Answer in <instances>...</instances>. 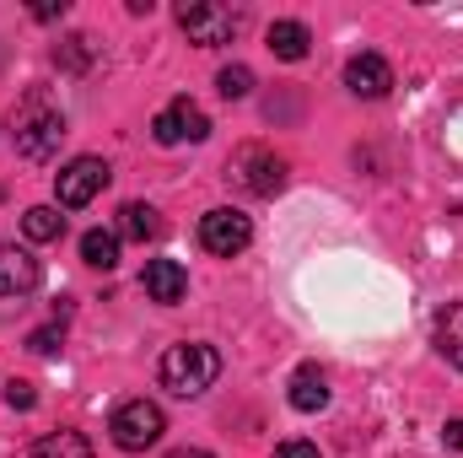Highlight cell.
<instances>
[{"label":"cell","mask_w":463,"mask_h":458,"mask_svg":"<svg viewBox=\"0 0 463 458\" xmlns=\"http://www.w3.org/2000/svg\"><path fill=\"white\" fill-rule=\"evenodd\" d=\"M5 405H11V410H33V405H38V394H33V383H22V377H11V383H5Z\"/></svg>","instance_id":"22"},{"label":"cell","mask_w":463,"mask_h":458,"mask_svg":"<svg viewBox=\"0 0 463 458\" xmlns=\"http://www.w3.org/2000/svg\"><path fill=\"white\" fill-rule=\"evenodd\" d=\"M109 162L103 157H71L60 173H54V195H60V205L65 211H81V205H92L103 189H109Z\"/></svg>","instance_id":"5"},{"label":"cell","mask_w":463,"mask_h":458,"mask_svg":"<svg viewBox=\"0 0 463 458\" xmlns=\"http://www.w3.org/2000/svg\"><path fill=\"white\" fill-rule=\"evenodd\" d=\"M151 135H156V146H184V140H205L211 135V119L200 103H189V98H173L162 114L151 119Z\"/></svg>","instance_id":"8"},{"label":"cell","mask_w":463,"mask_h":458,"mask_svg":"<svg viewBox=\"0 0 463 458\" xmlns=\"http://www.w3.org/2000/svg\"><path fill=\"white\" fill-rule=\"evenodd\" d=\"M109 432H114V443L124 453H146V448L162 443L167 415H162V405H151V399H124L114 410V421H109Z\"/></svg>","instance_id":"3"},{"label":"cell","mask_w":463,"mask_h":458,"mask_svg":"<svg viewBox=\"0 0 463 458\" xmlns=\"http://www.w3.org/2000/svg\"><path fill=\"white\" fill-rule=\"evenodd\" d=\"M307 43H313V33L302 22H275L269 27V54L275 60H307Z\"/></svg>","instance_id":"14"},{"label":"cell","mask_w":463,"mask_h":458,"mask_svg":"<svg viewBox=\"0 0 463 458\" xmlns=\"http://www.w3.org/2000/svg\"><path fill=\"white\" fill-rule=\"evenodd\" d=\"M437 350H442L448 367H458L463 372V302H453V308L437 319Z\"/></svg>","instance_id":"13"},{"label":"cell","mask_w":463,"mask_h":458,"mask_svg":"<svg viewBox=\"0 0 463 458\" xmlns=\"http://www.w3.org/2000/svg\"><path fill=\"white\" fill-rule=\"evenodd\" d=\"M227 173L248 189V195H259V200H269V195L286 189V162H280L275 151H264V146H242L227 162Z\"/></svg>","instance_id":"6"},{"label":"cell","mask_w":463,"mask_h":458,"mask_svg":"<svg viewBox=\"0 0 463 458\" xmlns=\"http://www.w3.org/2000/svg\"><path fill=\"white\" fill-rule=\"evenodd\" d=\"M33 458H92V443L81 432H49L33 443Z\"/></svg>","instance_id":"15"},{"label":"cell","mask_w":463,"mask_h":458,"mask_svg":"<svg viewBox=\"0 0 463 458\" xmlns=\"http://www.w3.org/2000/svg\"><path fill=\"white\" fill-rule=\"evenodd\" d=\"M291 394V410H302V415H313V410H324L329 405V377H324V367H313V361H302L297 372H291V383H286Z\"/></svg>","instance_id":"12"},{"label":"cell","mask_w":463,"mask_h":458,"mask_svg":"<svg viewBox=\"0 0 463 458\" xmlns=\"http://www.w3.org/2000/svg\"><path fill=\"white\" fill-rule=\"evenodd\" d=\"M11 140H16V151H22L27 162H49V157L60 151V140H65V114H60V103H54L49 92H27V98L16 103V114H11Z\"/></svg>","instance_id":"2"},{"label":"cell","mask_w":463,"mask_h":458,"mask_svg":"<svg viewBox=\"0 0 463 458\" xmlns=\"http://www.w3.org/2000/svg\"><path fill=\"white\" fill-rule=\"evenodd\" d=\"M60 345H65V329H60V324H43V329L27 335V350H38V356H54Z\"/></svg>","instance_id":"21"},{"label":"cell","mask_w":463,"mask_h":458,"mask_svg":"<svg viewBox=\"0 0 463 458\" xmlns=\"http://www.w3.org/2000/svg\"><path fill=\"white\" fill-rule=\"evenodd\" d=\"M140 286H146V297H151V302H162V308H173V302H184V297H189V275H184V264H178V259H146Z\"/></svg>","instance_id":"9"},{"label":"cell","mask_w":463,"mask_h":458,"mask_svg":"<svg viewBox=\"0 0 463 458\" xmlns=\"http://www.w3.org/2000/svg\"><path fill=\"white\" fill-rule=\"evenodd\" d=\"M275 458H318V448H313V443H302V437H291V443H280V448H275Z\"/></svg>","instance_id":"23"},{"label":"cell","mask_w":463,"mask_h":458,"mask_svg":"<svg viewBox=\"0 0 463 458\" xmlns=\"http://www.w3.org/2000/svg\"><path fill=\"white\" fill-rule=\"evenodd\" d=\"M38 281H43L38 259L27 248H16V243H0V297H27Z\"/></svg>","instance_id":"11"},{"label":"cell","mask_w":463,"mask_h":458,"mask_svg":"<svg viewBox=\"0 0 463 458\" xmlns=\"http://www.w3.org/2000/svg\"><path fill=\"white\" fill-rule=\"evenodd\" d=\"M118 237H129V243H151V237H156V211L140 205V200H129V205L118 211Z\"/></svg>","instance_id":"16"},{"label":"cell","mask_w":463,"mask_h":458,"mask_svg":"<svg viewBox=\"0 0 463 458\" xmlns=\"http://www.w3.org/2000/svg\"><path fill=\"white\" fill-rule=\"evenodd\" d=\"M22 232H27L33 243H54V237L65 232V216H60L54 205H33V211L22 216Z\"/></svg>","instance_id":"18"},{"label":"cell","mask_w":463,"mask_h":458,"mask_svg":"<svg viewBox=\"0 0 463 458\" xmlns=\"http://www.w3.org/2000/svg\"><path fill=\"white\" fill-rule=\"evenodd\" d=\"M442 443H448V448H463V421H448V426H442Z\"/></svg>","instance_id":"25"},{"label":"cell","mask_w":463,"mask_h":458,"mask_svg":"<svg viewBox=\"0 0 463 458\" xmlns=\"http://www.w3.org/2000/svg\"><path fill=\"white\" fill-rule=\"evenodd\" d=\"M200 243H205V253H216V259H237V253L253 243V222H248L242 211L216 205V211L200 216Z\"/></svg>","instance_id":"7"},{"label":"cell","mask_w":463,"mask_h":458,"mask_svg":"<svg viewBox=\"0 0 463 458\" xmlns=\"http://www.w3.org/2000/svg\"><path fill=\"white\" fill-rule=\"evenodd\" d=\"M216 87H222L227 103H242V98L253 92V71H248V65H227V71L216 76Z\"/></svg>","instance_id":"20"},{"label":"cell","mask_w":463,"mask_h":458,"mask_svg":"<svg viewBox=\"0 0 463 458\" xmlns=\"http://www.w3.org/2000/svg\"><path fill=\"white\" fill-rule=\"evenodd\" d=\"M54 60H60L65 71H87V65L98 60V43H92L87 33H71V38H65V43L54 49Z\"/></svg>","instance_id":"19"},{"label":"cell","mask_w":463,"mask_h":458,"mask_svg":"<svg viewBox=\"0 0 463 458\" xmlns=\"http://www.w3.org/2000/svg\"><path fill=\"white\" fill-rule=\"evenodd\" d=\"M345 87L355 92V98H388L393 92V65L383 60V54H355L345 65Z\"/></svg>","instance_id":"10"},{"label":"cell","mask_w":463,"mask_h":458,"mask_svg":"<svg viewBox=\"0 0 463 458\" xmlns=\"http://www.w3.org/2000/svg\"><path fill=\"white\" fill-rule=\"evenodd\" d=\"M33 16H38V22H54V16H65V0H38Z\"/></svg>","instance_id":"24"},{"label":"cell","mask_w":463,"mask_h":458,"mask_svg":"<svg viewBox=\"0 0 463 458\" xmlns=\"http://www.w3.org/2000/svg\"><path fill=\"white\" fill-rule=\"evenodd\" d=\"M156 377H162L167 394H178V399H200V394L216 388V377H222V350L205 345V340H178V345L162 350Z\"/></svg>","instance_id":"1"},{"label":"cell","mask_w":463,"mask_h":458,"mask_svg":"<svg viewBox=\"0 0 463 458\" xmlns=\"http://www.w3.org/2000/svg\"><path fill=\"white\" fill-rule=\"evenodd\" d=\"M178 27L189 33V43H200V49H216V43H232V38H237V27H242V11L216 5V0H184V5H178Z\"/></svg>","instance_id":"4"},{"label":"cell","mask_w":463,"mask_h":458,"mask_svg":"<svg viewBox=\"0 0 463 458\" xmlns=\"http://www.w3.org/2000/svg\"><path fill=\"white\" fill-rule=\"evenodd\" d=\"M81 259H87L92 270H114V264H118V232L92 227L87 237H81Z\"/></svg>","instance_id":"17"},{"label":"cell","mask_w":463,"mask_h":458,"mask_svg":"<svg viewBox=\"0 0 463 458\" xmlns=\"http://www.w3.org/2000/svg\"><path fill=\"white\" fill-rule=\"evenodd\" d=\"M167 458H216V453H205V448H178V453H167Z\"/></svg>","instance_id":"26"}]
</instances>
